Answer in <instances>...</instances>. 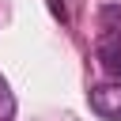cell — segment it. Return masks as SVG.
I'll list each match as a JSON object with an SVG mask.
<instances>
[{"mask_svg": "<svg viewBox=\"0 0 121 121\" xmlns=\"http://www.w3.org/2000/svg\"><path fill=\"white\" fill-rule=\"evenodd\" d=\"M49 11H53L60 23H68V8H64V0H49Z\"/></svg>", "mask_w": 121, "mask_h": 121, "instance_id": "277c9868", "label": "cell"}, {"mask_svg": "<svg viewBox=\"0 0 121 121\" xmlns=\"http://www.w3.org/2000/svg\"><path fill=\"white\" fill-rule=\"evenodd\" d=\"M11 113H15V98L8 91V79L0 76V121H11Z\"/></svg>", "mask_w": 121, "mask_h": 121, "instance_id": "3957f363", "label": "cell"}, {"mask_svg": "<svg viewBox=\"0 0 121 121\" xmlns=\"http://www.w3.org/2000/svg\"><path fill=\"white\" fill-rule=\"evenodd\" d=\"M95 57H98L106 76L121 79V30H106L98 38V45H95Z\"/></svg>", "mask_w": 121, "mask_h": 121, "instance_id": "7a4b0ae2", "label": "cell"}, {"mask_svg": "<svg viewBox=\"0 0 121 121\" xmlns=\"http://www.w3.org/2000/svg\"><path fill=\"white\" fill-rule=\"evenodd\" d=\"M87 102H91V110H95L98 117L121 121V79H117V83H98V87H91V91H87Z\"/></svg>", "mask_w": 121, "mask_h": 121, "instance_id": "6da1fadb", "label": "cell"}]
</instances>
